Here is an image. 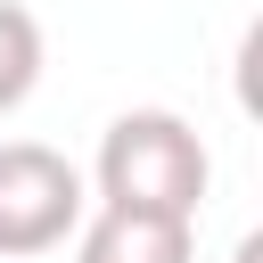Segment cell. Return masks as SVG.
Wrapping results in <instances>:
<instances>
[{
	"instance_id": "cell-3",
	"label": "cell",
	"mask_w": 263,
	"mask_h": 263,
	"mask_svg": "<svg viewBox=\"0 0 263 263\" xmlns=\"http://www.w3.org/2000/svg\"><path fill=\"white\" fill-rule=\"evenodd\" d=\"M74 263H197V222L140 214V205H99V214L74 222Z\"/></svg>"
},
{
	"instance_id": "cell-4",
	"label": "cell",
	"mask_w": 263,
	"mask_h": 263,
	"mask_svg": "<svg viewBox=\"0 0 263 263\" xmlns=\"http://www.w3.org/2000/svg\"><path fill=\"white\" fill-rule=\"evenodd\" d=\"M41 82V16L0 0V115H16Z\"/></svg>"
},
{
	"instance_id": "cell-1",
	"label": "cell",
	"mask_w": 263,
	"mask_h": 263,
	"mask_svg": "<svg viewBox=\"0 0 263 263\" xmlns=\"http://www.w3.org/2000/svg\"><path fill=\"white\" fill-rule=\"evenodd\" d=\"M90 181H99V205H140V214H181V222H197L205 181H214V156H205V140H197L189 115H173V107H132V115H115V123L99 132Z\"/></svg>"
},
{
	"instance_id": "cell-2",
	"label": "cell",
	"mask_w": 263,
	"mask_h": 263,
	"mask_svg": "<svg viewBox=\"0 0 263 263\" xmlns=\"http://www.w3.org/2000/svg\"><path fill=\"white\" fill-rule=\"evenodd\" d=\"M90 214V181L49 140H0V255H49Z\"/></svg>"
}]
</instances>
